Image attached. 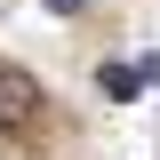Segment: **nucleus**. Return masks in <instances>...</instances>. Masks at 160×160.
Wrapping results in <instances>:
<instances>
[{"label":"nucleus","instance_id":"obj_1","mask_svg":"<svg viewBox=\"0 0 160 160\" xmlns=\"http://www.w3.org/2000/svg\"><path fill=\"white\" fill-rule=\"evenodd\" d=\"M32 112H40V88L16 72V64H0V136H16Z\"/></svg>","mask_w":160,"mask_h":160},{"label":"nucleus","instance_id":"obj_2","mask_svg":"<svg viewBox=\"0 0 160 160\" xmlns=\"http://www.w3.org/2000/svg\"><path fill=\"white\" fill-rule=\"evenodd\" d=\"M104 96H144V80H136V64H104Z\"/></svg>","mask_w":160,"mask_h":160},{"label":"nucleus","instance_id":"obj_3","mask_svg":"<svg viewBox=\"0 0 160 160\" xmlns=\"http://www.w3.org/2000/svg\"><path fill=\"white\" fill-rule=\"evenodd\" d=\"M136 80H144V88H160V48H152V56H136Z\"/></svg>","mask_w":160,"mask_h":160},{"label":"nucleus","instance_id":"obj_4","mask_svg":"<svg viewBox=\"0 0 160 160\" xmlns=\"http://www.w3.org/2000/svg\"><path fill=\"white\" fill-rule=\"evenodd\" d=\"M80 8H88V0H48V16H80Z\"/></svg>","mask_w":160,"mask_h":160}]
</instances>
